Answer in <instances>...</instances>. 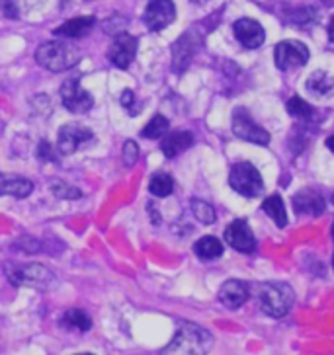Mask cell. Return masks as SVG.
<instances>
[{"instance_id": "5", "label": "cell", "mask_w": 334, "mask_h": 355, "mask_svg": "<svg viewBox=\"0 0 334 355\" xmlns=\"http://www.w3.org/2000/svg\"><path fill=\"white\" fill-rule=\"evenodd\" d=\"M229 186L244 198H258L264 191V180L254 164L239 162L231 168Z\"/></svg>"}, {"instance_id": "22", "label": "cell", "mask_w": 334, "mask_h": 355, "mask_svg": "<svg viewBox=\"0 0 334 355\" xmlns=\"http://www.w3.org/2000/svg\"><path fill=\"white\" fill-rule=\"evenodd\" d=\"M61 324H63L65 328H74V330H78V332H88L90 328H92V320H90V316L81 311V309H71V311H67L63 314V318H61Z\"/></svg>"}, {"instance_id": "10", "label": "cell", "mask_w": 334, "mask_h": 355, "mask_svg": "<svg viewBox=\"0 0 334 355\" xmlns=\"http://www.w3.org/2000/svg\"><path fill=\"white\" fill-rule=\"evenodd\" d=\"M137 47H139V40L137 37L129 35V33H117L112 45H110L108 59L117 69H127L129 64L135 61Z\"/></svg>"}, {"instance_id": "15", "label": "cell", "mask_w": 334, "mask_h": 355, "mask_svg": "<svg viewBox=\"0 0 334 355\" xmlns=\"http://www.w3.org/2000/svg\"><path fill=\"white\" fill-rule=\"evenodd\" d=\"M324 207H326L324 198L319 191H315V189H303V191H299V193L293 198V209H295L297 215L319 217V215H323L324 213Z\"/></svg>"}, {"instance_id": "8", "label": "cell", "mask_w": 334, "mask_h": 355, "mask_svg": "<svg viewBox=\"0 0 334 355\" xmlns=\"http://www.w3.org/2000/svg\"><path fill=\"white\" fill-rule=\"evenodd\" d=\"M176 20V6L172 0H151L147 4L143 21L151 32H160Z\"/></svg>"}, {"instance_id": "26", "label": "cell", "mask_w": 334, "mask_h": 355, "mask_svg": "<svg viewBox=\"0 0 334 355\" xmlns=\"http://www.w3.org/2000/svg\"><path fill=\"white\" fill-rule=\"evenodd\" d=\"M192 213H194V217L199 220V223H203V225H211V223H215V209L206 203V201H201V199H192Z\"/></svg>"}, {"instance_id": "32", "label": "cell", "mask_w": 334, "mask_h": 355, "mask_svg": "<svg viewBox=\"0 0 334 355\" xmlns=\"http://www.w3.org/2000/svg\"><path fill=\"white\" fill-rule=\"evenodd\" d=\"M328 40H331V43H334V16L331 18V24H328Z\"/></svg>"}, {"instance_id": "29", "label": "cell", "mask_w": 334, "mask_h": 355, "mask_svg": "<svg viewBox=\"0 0 334 355\" xmlns=\"http://www.w3.org/2000/svg\"><path fill=\"white\" fill-rule=\"evenodd\" d=\"M137 160H139V146L133 141H126L124 143V166H135Z\"/></svg>"}, {"instance_id": "23", "label": "cell", "mask_w": 334, "mask_h": 355, "mask_svg": "<svg viewBox=\"0 0 334 355\" xmlns=\"http://www.w3.org/2000/svg\"><path fill=\"white\" fill-rule=\"evenodd\" d=\"M149 191L157 198H168L172 191H174V182L172 178L165 174V172H158L155 176L151 178L149 182Z\"/></svg>"}, {"instance_id": "11", "label": "cell", "mask_w": 334, "mask_h": 355, "mask_svg": "<svg viewBox=\"0 0 334 355\" xmlns=\"http://www.w3.org/2000/svg\"><path fill=\"white\" fill-rule=\"evenodd\" d=\"M94 141V133L86 127L78 125H63L59 129V137H57V148L63 157L74 155L78 148L86 143Z\"/></svg>"}, {"instance_id": "1", "label": "cell", "mask_w": 334, "mask_h": 355, "mask_svg": "<svg viewBox=\"0 0 334 355\" xmlns=\"http://www.w3.org/2000/svg\"><path fill=\"white\" fill-rule=\"evenodd\" d=\"M35 61L51 73H63V71L73 69L74 64H78L81 51L74 43L55 40V42H47L37 47Z\"/></svg>"}, {"instance_id": "30", "label": "cell", "mask_w": 334, "mask_h": 355, "mask_svg": "<svg viewBox=\"0 0 334 355\" xmlns=\"http://www.w3.org/2000/svg\"><path fill=\"white\" fill-rule=\"evenodd\" d=\"M37 158L42 162H57V157L53 153V146L47 143V141H42L40 146H37Z\"/></svg>"}, {"instance_id": "21", "label": "cell", "mask_w": 334, "mask_h": 355, "mask_svg": "<svg viewBox=\"0 0 334 355\" xmlns=\"http://www.w3.org/2000/svg\"><path fill=\"white\" fill-rule=\"evenodd\" d=\"M307 90L317 96H326L334 90V78L326 71H315L307 78Z\"/></svg>"}, {"instance_id": "3", "label": "cell", "mask_w": 334, "mask_h": 355, "mask_svg": "<svg viewBox=\"0 0 334 355\" xmlns=\"http://www.w3.org/2000/svg\"><path fill=\"white\" fill-rule=\"evenodd\" d=\"M4 273L12 285H30L37 289H51L55 283L53 275L42 263H16V261H4Z\"/></svg>"}, {"instance_id": "4", "label": "cell", "mask_w": 334, "mask_h": 355, "mask_svg": "<svg viewBox=\"0 0 334 355\" xmlns=\"http://www.w3.org/2000/svg\"><path fill=\"white\" fill-rule=\"evenodd\" d=\"M293 291L285 283H264L258 287V303L264 313L272 318H282L292 311Z\"/></svg>"}, {"instance_id": "16", "label": "cell", "mask_w": 334, "mask_h": 355, "mask_svg": "<svg viewBox=\"0 0 334 355\" xmlns=\"http://www.w3.org/2000/svg\"><path fill=\"white\" fill-rule=\"evenodd\" d=\"M33 182L26 178H12L0 172V196H12L16 199H26L33 193Z\"/></svg>"}, {"instance_id": "19", "label": "cell", "mask_w": 334, "mask_h": 355, "mask_svg": "<svg viewBox=\"0 0 334 355\" xmlns=\"http://www.w3.org/2000/svg\"><path fill=\"white\" fill-rule=\"evenodd\" d=\"M262 209L264 213L270 217L280 229H283L285 225H287V213H285V205H283V199L278 196V193H274L270 198L264 199V203H262Z\"/></svg>"}, {"instance_id": "27", "label": "cell", "mask_w": 334, "mask_h": 355, "mask_svg": "<svg viewBox=\"0 0 334 355\" xmlns=\"http://www.w3.org/2000/svg\"><path fill=\"white\" fill-rule=\"evenodd\" d=\"M51 191L53 196L59 199H78L83 196L78 188H73V186H69L65 182H57V180L51 184Z\"/></svg>"}, {"instance_id": "18", "label": "cell", "mask_w": 334, "mask_h": 355, "mask_svg": "<svg viewBox=\"0 0 334 355\" xmlns=\"http://www.w3.org/2000/svg\"><path fill=\"white\" fill-rule=\"evenodd\" d=\"M192 145H194V135L190 131H176V133H170L162 139L160 150L167 158H174L182 155L184 150H188Z\"/></svg>"}, {"instance_id": "36", "label": "cell", "mask_w": 334, "mask_h": 355, "mask_svg": "<svg viewBox=\"0 0 334 355\" xmlns=\"http://www.w3.org/2000/svg\"><path fill=\"white\" fill-rule=\"evenodd\" d=\"M333 203H334V196H333Z\"/></svg>"}, {"instance_id": "33", "label": "cell", "mask_w": 334, "mask_h": 355, "mask_svg": "<svg viewBox=\"0 0 334 355\" xmlns=\"http://www.w3.org/2000/svg\"><path fill=\"white\" fill-rule=\"evenodd\" d=\"M326 146H328V150H331V153H334V135H331L328 139H326Z\"/></svg>"}, {"instance_id": "28", "label": "cell", "mask_w": 334, "mask_h": 355, "mask_svg": "<svg viewBox=\"0 0 334 355\" xmlns=\"http://www.w3.org/2000/svg\"><path fill=\"white\" fill-rule=\"evenodd\" d=\"M119 102H122V105L126 107V112L131 115V117H135V115L139 114V110H141V104L137 102L133 90H124V92H122V98H119Z\"/></svg>"}, {"instance_id": "17", "label": "cell", "mask_w": 334, "mask_h": 355, "mask_svg": "<svg viewBox=\"0 0 334 355\" xmlns=\"http://www.w3.org/2000/svg\"><path fill=\"white\" fill-rule=\"evenodd\" d=\"M96 18L94 16H81V18H73V20L65 21L63 26H59L55 30V35L57 37H69V40H78V37H84L86 33L90 32L94 28Z\"/></svg>"}, {"instance_id": "14", "label": "cell", "mask_w": 334, "mask_h": 355, "mask_svg": "<svg viewBox=\"0 0 334 355\" xmlns=\"http://www.w3.org/2000/svg\"><path fill=\"white\" fill-rule=\"evenodd\" d=\"M249 297H251L249 285L244 282H239V279H229V282L223 283V287L219 289V301L231 311L242 306L249 301Z\"/></svg>"}, {"instance_id": "35", "label": "cell", "mask_w": 334, "mask_h": 355, "mask_svg": "<svg viewBox=\"0 0 334 355\" xmlns=\"http://www.w3.org/2000/svg\"><path fill=\"white\" fill-rule=\"evenodd\" d=\"M333 268H334V258H333Z\"/></svg>"}, {"instance_id": "20", "label": "cell", "mask_w": 334, "mask_h": 355, "mask_svg": "<svg viewBox=\"0 0 334 355\" xmlns=\"http://www.w3.org/2000/svg\"><path fill=\"white\" fill-rule=\"evenodd\" d=\"M194 252L199 260H217L223 254V244L215 236H203L194 244Z\"/></svg>"}, {"instance_id": "24", "label": "cell", "mask_w": 334, "mask_h": 355, "mask_svg": "<svg viewBox=\"0 0 334 355\" xmlns=\"http://www.w3.org/2000/svg\"><path fill=\"white\" fill-rule=\"evenodd\" d=\"M287 114L295 117V119H299V121H311L315 117V110L311 105L307 104L305 100H301L299 96H293L290 98V102H287Z\"/></svg>"}, {"instance_id": "12", "label": "cell", "mask_w": 334, "mask_h": 355, "mask_svg": "<svg viewBox=\"0 0 334 355\" xmlns=\"http://www.w3.org/2000/svg\"><path fill=\"white\" fill-rule=\"evenodd\" d=\"M225 241L231 248L242 252V254H252L256 250V239H254L247 220H233L225 229Z\"/></svg>"}, {"instance_id": "34", "label": "cell", "mask_w": 334, "mask_h": 355, "mask_svg": "<svg viewBox=\"0 0 334 355\" xmlns=\"http://www.w3.org/2000/svg\"><path fill=\"white\" fill-rule=\"evenodd\" d=\"M333 241H334V223H333Z\"/></svg>"}, {"instance_id": "9", "label": "cell", "mask_w": 334, "mask_h": 355, "mask_svg": "<svg viewBox=\"0 0 334 355\" xmlns=\"http://www.w3.org/2000/svg\"><path fill=\"white\" fill-rule=\"evenodd\" d=\"M274 59H276V67L280 71L303 67L309 61V49L301 42H280L276 45Z\"/></svg>"}, {"instance_id": "25", "label": "cell", "mask_w": 334, "mask_h": 355, "mask_svg": "<svg viewBox=\"0 0 334 355\" xmlns=\"http://www.w3.org/2000/svg\"><path fill=\"white\" fill-rule=\"evenodd\" d=\"M168 127H170V123H168L167 117L157 114L145 127H143L141 137H145V139H160V137L168 131Z\"/></svg>"}, {"instance_id": "13", "label": "cell", "mask_w": 334, "mask_h": 355, "mask_svg": "<svg viewBox=\"0 0 334 355\" xmlns=\"http://www.w3.org/2000/svg\"><path fill=\"white\" fill-rule=\"evenodd\" d=\"M233 32H235L237 42L242 47H247V49H258L262 43H264V40H266L264 28H262L258 21L251 20V18H240V20L235 21Z\"/></svg>"}, {"instance_id": "2", "label": "cell", "mask_w": 334, "mask_h": 355, "mask_svg": "<svg viewBox=\"0 0 334 355\" xmlns=\"http://www.w3.org/2000/svg\"><path fill=\"white\" fill-rule=\"evenodd\" d=\"M213 345L208 330L199 328L196 324L182 322L176 330L174 340L170 342L162 354H208Z\"/></svg>"}, {"instance_id": "6", "label": "cell", "mask_w": 334, "mask_h": 355, "mask_svg": "<svg viewBox=\"0 0 334 355\" xmlns=\"http://www.w3.org/2000/svg\"><path fill=\"white\" fill-rule=\"evenodd\" d=\"M231 127H233L235 137H239L242 141H249V143H254V145L260 146H266L270 143V133L266 129H262L258 123H254L244 107H237L233 112V123H231Z\"/></svg>"}, {"instance_id": "31", "label": "cell", "mask_w": 334, "mask_h": 355, "mask_svg": "<svg viewBox=\"0 0 334 355\" xmlns=\"http://www.w3.org/2000/svg\"><path fill=\"white\" fill-rule=\"evenodd\" d=\"M6 16H8V18H16V16H18V10H14V2H12V0H6Z\"/></svg>"}, {"instance_id": "7", "label": "cell", "mask_w": 334, "mask_h": 355, "mask_svg": "<svg viewBox=\"0 0 334 355\" xmlns=\"http://www.w3.org/2000/svg\"><path fill=\"white\" fill-rule=\"evenodd\" d=\"M59 94H61L65 110H69L71 114H86L94 107V98L84 90L76 78L65 80Z\"/></svg>"}]
</instances>
